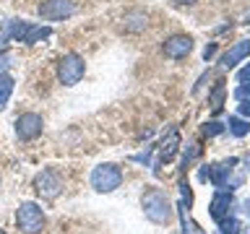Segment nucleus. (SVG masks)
I'll return each instance as SVG.
<instances>
[{
  "instance_id": "obj_1",
  "label": "nucleus",
  "mask_w": 250,
  "mask_h": 234,
  "mask_svg": "<svg viewBox=\"0 0 250 234\" xmlns=\"http://www.w3.org/2000/svg\"><path fill=\"white\" fill-rule=\"evenodd\" d=\"M141 208H144V214L151 224H167L172 218V203L159 187H148L141 195Z\"/></svg>"
},
{
  "instance_id": "obj_2",
  "label": "nucleus",
  "mask_w": 250,
  "mask_h": 234,
  "mask_svg": "<svg viewBox=\"0 0 250 234\" xmlns=\"http://www.w3.org/2000/svg\"><path fill=\"white\" fill-rule=\"evenodd\" d=\"M52 37V29L50 26H42V23H29V21H11L8 29L3 31L0 37V44L5 39H16V42H23V44H37L42 39H50Z\"/></svg>"
},
{
  "instance_id": "obj_3",
  "label": "nucleus",
  "mask_w": 250,
  "mask_h": 234,
  "mask_svg": "<svg viewBox=\"0 0 250 234\" xmlns=\"http://www.w3.org/2000/svg\"><path fill=\"white\" fill-rule=\"evenodd\" d=\"M16 221H19V229L26 232V234H39L44 229L47 218L42 214V208L31 200H23L19 208H16Z\"/></svg>"
},
{
  "instance_id": "obj_4",
  "label": "nucleus",
  "mask_w": 250,
  "mask_h": 234,
  "mask_svg": "<svg viewBox=\"0 0 250 234\" xmlns=\"http://www.w3.org/2000/svg\"><path fill=\"white\" fill-rule=\"evenodd\" d=\"M123 185V172L117 164H99L91 172V187L97 193H115Z\"/></svg>"
},
{
  "instance_id": "obj_5",
  "label": "nucleus",
  "mask_w": 250,
  "mask_h": 234,
  "mask_svg": "<svg viewBox=\"0 0 250 234\" xmlns=\"http://www.w3.org/2000/svg\"><path fill=\"white\" fill-rule=\"evenodd\" d=\"M86 73V62L78 52H68L58 60V78L62 86H76Z\"/></svg>"
},
{
  "instance_id": "obj_6",
  "label": "nucleus",
  "mask_w": 250,
  "mask_h": 234,
  "mask_svg": "<svg viewBox=\"0 0 250 234\" xmlns=\"http://www.w3.org/2000/svg\"><path fill=\"white\" fill-rule=\"evenodd\" d=\"M34 193L39 195V198H44V200H55L62 193V175L58 169H52V167L42 169L34 177Z\"/></svg>"
},
{
  "instance_id": "obj_7",
  "label": "nucleus",
  "mask_w": 250,
  "mask_h": 234,
  "mask_svg": "<svg viewBox=\"0 0 250 234\" xmlns=\"http://www.w3.org/2000/svg\"><path fill=\"white\" fill-rule=\"evenodd\" d=\"M42 128H44V120L39 117L37 112H23L16 117V136L21 140H34L42 136Z\"/></svg>"
},
{
  "instance_id": "obj_8",
  "label": "nucleus",
  "mask_w": 250,
  "mask_h": 234,
  "mask_svg": "<svg viewBox=\"0 0 250 234\" xmlns=\"http://www.w3.org/2000/svg\"><path fill=\"white\" fill-rule=\"evenodd\" d=\"M76 13V5L73 0H44L39 5V16L44 21H65Z\"/></svg>"
},
{
  "instance_id": "obj_9",
  "label": "nucleus",
  "mask_w": 250,
  "mask_h": 234,
  "mask_svg": "<svg viewBox=\"0 0 250 234\" xmlns=\"http://www.w3.org/2000/svg\"><path fill=\"white\" fill-rule=\"evenodd\" d=\"M162 50H164V55H167L169 60H183L193 50V39L188 34H175V37H169L167 42L162 44Z\"/></svg>"
},
{
  "instance_id": "obj_10",
  "label": "nucleus",
  "mask_w": 250,
  "mask_h": 234,
  "mask_svg": "<svg viewBox=\"0 0 250 234\" xmlns=\"http://www.w3.org/2000/svg\"><path fill=\"white\" fill-rule=\"evenodd\" d=\"M156 148H159V159H156L154 172H159V167H164L167 161L175 159V154H177V148H180V133L177 130H169V136L162 140V146H156Z\"/></svg>"
},
{
  "instance_id": "obj_11",
  "label": "nucleus",
  "mask_w": 250,
  "mask_h": 234,
  "mask_svg": "<svg viewBox=\"0 0 250 234\" xmlns=\"http://www.w3.org/2000/svg\"><path fill=\"white\" fill-rule=\"evenodd\" d=\"M229 208H232V193L219 190L214 195V200H211V206H208V214H211L214 221H222V218L229 216Z\"/></svg>"
},
{
  "instance_id": "obj_12",
  "label": "nucleus",
  "mask_w": 250,
  "mask_h": 234,
  "mask_svg": "<svg viewBox=\"0 0 250 234\" xmlns=\"http://www.w3.org/2000/svg\"><path fill=\"white\" fill-rule=\"evenodd\" d=\"M248 55H250V39H242V42H237V44L229 47V52H224L222 68H234L240 60H245Z\"/></svg>"
},
{
  "instance_id": "obj_13",
  "label": "nucleus",
  "mask_w": 250,
  "mask_h": 234,
  "mask_svg": "<svg viewBox=\"0 0 250 234\" xmlns=\"http://www.w3.org/2000/svg\"><path fill=\"white\" fill-rule=\"evenodd\" d=\"M234 164H237V159H229V161H224V164H211V175H208L211 185L219 187V190H224V187H227V179H229Z\"/></svg>"
},
{
  "instance_id": "obj_14",
  "label": "nucleus",
  "mask_w": 250,
  "mask_h": 234,
  "mask_svg": "<svg viewBox=\"0 0 250 234\" xmlns=\"http://www.w3.org/2000/svg\"><path fill=\"white\" fill-rule=\"evenodd\" d=\"M13 86H16L13 76L3 70V73H0V112L8 107V99H11V94H13Z\"/></svg>"
},
{
  "instance_id": "obj_15",
  "label": "nucleus",
  "mask_w": 250,
  "mask_h": 234,
  "mask_svg": "<svg viewBox=\"0 0 250 234\" xmlns=\"http://www.w3.org/2000/svg\"><path fill=\"white\" fill-rule=\"evenodd\" d=\"M227 125H229V133H232L234 138H245L248 133H250V122L245 120V117H240V115H232Z\"/></svg>"
},
{
  "instance_id": "obj_16",
  "label": "nucleus",
  "mask_w": 250,
  "mask_h": 234,
  "mask_svg": "<svg viewBox=\"0 0 250 234\" xmlns=\"http://www.w3.org/2000/svg\"><path fill=\"white\" fill-rule=\"evenodd\" d=\"M224 104V83H216L214 91H211V107H214V112H219Z\"/></svg>"
},
{
  "instance_id": "obj_17",
  "label": "nucleus",
  "mask_w": 250,
  "mask_h": 234,
  "mask_svg": "<svg viewBox=\"0 0 250 234\" xmlns=\"http://www.w3.org/2000/svg\"><path fill=\"white\" fill-rule=\"evenodd\" d=\"M219 229H222V234H240V221L237 218H222V221H219Z\"/></svg>"
},
{
  "instance_id": "obj_18",
  "label": "nucleus",
  "mask_w": 250,
  "mask_h": 234,
  "mask_svg": "<svg viewBox=\"0 0 250 234\" xmlns=\"http://www.w3.org/2000/svg\"><path fill=\"white\" fill-rule=\"evenodd\" d=\"M201 133H203L206 138H214V136H219V133H224V125H222V122H216V120H211V122H203Z\"/></svg>"
},
{
  "instance_id": "obj_19",
  "label": "nucleus",
  "mask_w": 250,
  "mask_h": 234,
  "mask_svg": "<svg viewBox=\"0 0 250 234\" xmlns=\"http://www.w3.org/2000/svg\"><path fill=\"white\" fill-rule=\"evenodd\" d=\"M198 154H201V148L195 146V143L188 146V148H185V156H183V169H180V172H185V169H188V164H190V161H193Z\"/></svg>"
},
{
  "instance_id": "obj_20",
  "label": "nucleus",
  "mask_w": 250,
  "mask_h": 234,
  "mask_svg": "<svg viewBox=\"0 0 250 234\" xmlns=\"http://www.w3.org/2000/svg\"><path fill=\"white\" fill-rule=\"evenodd\" d=\"M216 55V42H211V44H206V50H203V60H211Z\"/></svg>"
},
{
  "instance_id": "obj_21",
  "label": "nucleus",
  "mask_w": 250,
  "mask_h": 234,
  "mask_svg": "<svg viewBox=\"0 0 250 234\" xmlns=\"http://www.w3.org/2000/svg\"><path fill=\"white\" fill-rule=\"evenodd\" d=\"M237 97H240V99H248V97H250V83H242V86H240V89H237Z\"/></svg>"
},
{
  "instance_id": "obj_22",
  "label": "nucleus",
  "mask_w": 250,
  "mask_h": 234,
  "mask_svg": "<svg viewBox=\"0 0 250 234\" xmlns=\"http://www.w3.org/2000/svg\"><path fill=\"white\" fill-rule=\"evenodd\" d=\"M240 117H250V99H245L240 104Z\"/></svg>"
},
{
  "instance_id": "obj_23",
  "label": "nucleus",
  "mask_w": 250,
  "mask_h": 234,
  "mask_svg": "<svg viewBox=\"0 0 250 234\" xmlns=\"http://www.w3.org/2000/svg\"><path fill=\"white\" fill-rule=\"evenodd\" d=\"M237 78H240V81H248V78H250V62H248V65L237 73Z\"/></svg>"
},
{
  "instance_id": "obj_24",
  "label": "nucleus",
  "mask_w": 250,
  "mask_h": 234,
  "mask_svg": "<svg viewBox=\"0 0 250 234\" xmlns=\"http://www.w3.org/2000/svg\"><path fill=\"white\" fill-rule=\"evenodd\" d=\"M8 62H11V55H0V73L8 68Z\"/></svg>"
},
{
  "instance_id": "obj_25",
  "label": "nucleus",
  "mask_w": 250,
  "mask_h": 234,
  "mask_svg": "<svg viewBox=\"0 0 250 234\" xmlns=\"http://www.w3.org/2000/svg\"><path fill=\"white\" fill-rule=\"evenodd\" d=\"M172 3H177V5H193L195 0H172Z\"/></svg>"
},
{
  "instance_id": "obj_26",
  "label": "nucleus",
  "mask_w": 250,
  "mask_h": 234,
  "mask_svg": "<svg viewBox=\"0 0 250 234\" xmlns=\"http://www.w3.org/2000/svg\"><path fill=\"white\" fill-rule=\"evenodd\" d=\"M0 234H3V232H0Z\"/></svg>"
}]
</instances>
